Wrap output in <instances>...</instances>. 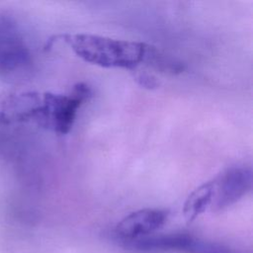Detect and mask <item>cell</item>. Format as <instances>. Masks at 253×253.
<instances>
[{"mask_svg": "<svg viewBox=\"0 0 253 253\" xmlns=\"http://www.w3.org/2000/svg\"><path fill=\"white\" fill-rule=\"evenodd\" d=\"M64 42L82 60L103 68L135 69L145 63L150 45L91 34H64L54 37Z\"/></svg>", "mask_w": 253, "mask_h": 253, "instance_id": "1", "label": "cell"}, {"mask_svg": "<svg viewBox=\"0 0 253 253\" xmlns=\"http://www.w3.org/2000/svg\"><path fill=\"white\" fill-rule=\"evenodd\" d=\"M90 95L91 89L84 83L76 84L68 94L44 93L32 108L27 120H34L45 128L65 134L71 129L79 108Z\"/></svg>", "mask_w": 253, "mask_h": 253, "instance_id": "2", "label": "cell"}, {"mask_svg": "<svg viewBox=\"0 0 253 253\" xmlns=\"http://www.w3.org/2000/svg\"><path fill=\"white\" fill-rule=\"evenodd\" d=\"M213 198L211 207L215 211L224 210L252 188V170L249 166H231L212 180Z\"/></svg>", "mask_w": 253, "mask_h": 253, "instance_id": "3", "label": "cell"}, {"mask_svg": "<svg viewBox=\"0 0 253 253\" xmlns=\"http://www.w3.org/2000/svg\"><path fill=\"white\" fill-rule=\"evenodd\" d=\"M212 244L186 233L147 235L126 241V247L141 253H203Z\"/></svg>", "mask_w": 253, "mask_h": 253, "instance_id": "4", "label": "cell"}, {"mask_svg": "<svg viewBox=\"0 0 253 253\" xmlns=\"http://www.w3.org/2000/svg\"><path fill=\"white\" fill-rule=\"evenodd\" d=\"M30 58V51L12 23L0 19V74L24 67Z\"/></svg>", "mask_w": 253, "mask_h": 253, "instance_id": "5", "label": "cell"}, {"mask_svg": "<svg viewBox=\"0 0 253 253\" xmlns=\"http://www.w3.org/2000/svg\"><path fill=\"white\" fill-rule=\"evenodd\" d=\"M167 219V211L142 209L126 215L116 226V233L126 241L144 237L159 229Z\"/></svg>", "mask_w": 253, "mask_h": 253, "instance_id": "6", "label": "cell"}, {"mask_svg": "<svg viewBox=\"0 0 253 253\" xmlns=\"http://www.w3.org/2000/svg\"><path fill=\"white\" fill-rule=\"evenodd\" d=\"M212 198V181L206 182L193 190L187 197L183 207V214L186 221L190 223L205 212L208 208L211 206Z\"/></svg>", "mask_w": 253, "mask_h": 253, "instance_id": "7", "label": "cell"}, {"mask_svg": "<svg viewBox=\"0 0 253 253\" xmlns=\"http://www.w3.org/2000/svg\"><path fill=\"white\" fill-rule=\"evenodd\" d=\"M203 253H236V252H233L227 248H224L222 246H219V245H216V244H212L211 246L210 249H208L207 251L203 252Z\"/></svg>", "mask_w": 253, "mask_h": 253, "instance_id": "8", "label": "cell"}]
</instances>
